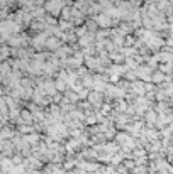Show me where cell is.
I'll use <instances>...</instances> for the list:
<instances>
[{
	"label": "cell",
	"mask_w": 173,
	"mask_h": 174,
	"mask_svg": "<svg viewBox=\"0 0 173 174\" xmlns=\"http://www.w3.org/2000/svg\"><path fill=\"white\" fill-rule=\"evenodd\" d=\"M60 5H61L60 0H54V2H49V4H48V9H49V12H53V14H58Z\"/></svg>",
	"instance_id": "cell-1"
},
{
	"label": "cell",
	"mask_w": 173,
	"mask_h": 174,
	"mask_svg": "<svg viewBox=\"0 0 173 174\" xmlns=\"http://www.w3.org/2000/svg\"><path fill=\"white\" fill-rule=\"evenodd\" d=\"M129 140H131V137H129V135H126V134H117V142H121L122 147L127 146V142H129Z\"/></svg>",
	"instance_id": "cell-2"
},
{
	"label": "cell",
	"mask_w": 173,
	"mask_h": 174,
	"mask_svg": "<svg viewBox=\"0 0 173 174\" xmlns=\"http://www.w3.org/2000/svg\"><path fill=\"white\" fill-rule=\"evenodd\" d=\"M20 117H22V122H31V120H32V115H31L29 112H22Z\"/></svg>",
	"instance_id": "cell-3"
},
{
	"label": "cell",
	"mask_w": 173,
	"mask_h": 174,
	"mask_svg": "<svg viewBox=\"0 0 173 174\" xmlns=\"http://www.w3.org/2000/svg\"><path fill=\"white\" fill-rule=\"evenodd\" d=\"M38 140H39L38 135H31V137H26V139H24V142H27V144H29V142H31V144H36Z\"/></svg>",
	"instance_id": "cell-4"
},
{
	"label": "cell",
	"mask_w": 173,
	"mask_h": 174,
	"mask_svg": "<svg viewBox=\"0 0 173 174\" xmlns=\"http://www.w3.org/2000/svg\"><path fill=\"white\" fill-rule=\"evenodd\" d=\"M132 171H134V174H146V173H144L146 169L143 167V166H136V167H134Z\"/></svg>",
	"instance_id": "cell-5"
},
{
	"label": "cell",
	"mask_w": 173,
	"mask_h": 174,
	"mask_svg": "<svg viewBox=\"0 0 173 174\" xmlns=\"http://www.w3.org/2000/svg\"><path fill=\"white\" fill-rule=\"evenodd\" d=\"M90 100H92V103H94V105L100 103V96H98V95H92V96H90Z\"/></svg>",
	"instance_id": "cell-6"
},
{
	"label": "cell",
	"mask_w": 173,
	"mask_h": 174,
	"mask_svg": "<svg viewBox=\"0 0 173 174\" xmlns=\"http://www.w3.org/2000/svg\"><path fill=\"white\" fill-rule=\"evenodd\" d=\"M22 134H29V132H32V128L31 127H26V125H20V128H19Z\"/></svg>",
	"instance_id": "cell-7"
},
{
	"label": "cell",
	"mask_w": 173,
	"mask_h": 174,
	"mask_svg": "<svg viewBox=\"0 0 173 174\" xmlns=\"http://www.w3.org/2000/svg\"><path fill=\"white\" fill-rule=\"evenodd\" d=\"M154 117H156L154 113H148V115H146V120H148V122H151V123H153L154 120H156V118H154Z\"/></svg>",
	"instance_id": "cell-8"
},
{
	"label": "cell",
	"mask_w": 173,
	"mask_h": 174,
	"mask_svg": "<svg viewBox=\"0 0 173 174\" xmlns=\"http://www.w3.org/2000/svg\"><path fill=\"white\" fill-rule=\"evenodd\" d=\"M51 174H65L60 167H51Z\"/></svg>",
	"instance_id": "cell-9"
},
{
	"label": "cell",
	"mask_w": 173,
	"mask_h": 174,
	"mask_svg": "<svg viewBox=\"0 0 173 174\" xmlns=\"http://www.w3.org/2000/svg\"><path fill=\"white\" fill-rule=\"evenodd\" d=\"M26 174H41V171H27Z\"/></svg>",
	"instance_id": "cell-10"
}]
</instances>
